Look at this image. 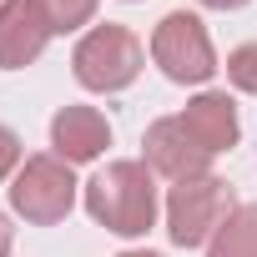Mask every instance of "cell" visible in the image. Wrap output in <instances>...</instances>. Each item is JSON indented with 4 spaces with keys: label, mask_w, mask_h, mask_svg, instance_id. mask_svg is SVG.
Returning a JSON list of instances; mask_svg holds the SVG:
<instances>
[{
    "label": "cell",
    "mask_w": 257,
    "mask_h": 257,
    "mask_svg": "<svg viewBox=\"0 0 257 257\" xmlns=\"http://www.w3.org/2000/svg\"><path fill=\"white\" fill-rule=\"evenodd\" d=\"M86 212L116 237H147L157 227V172L147 162H111L86 182Z\"/></svg>",
    "instance_id": "6da1fadb"
},
{
    "label": "cell",
    "mask_w": 257,
    "mask_h": 257,
    "mask_svg": "<svg viewBox=\"0 0 257 257\" xmlns=\"http://www.w3.org/2000/svg\"><path fill=\"white\" fill-rule=\"evenodd\" d=\"M142 66H147V56H142V41L126 31V26H91L81 41H76V51H71V71H76V81L86 86V91H101V96H111V91H126L137 76H142Z\"/></svg>",
    "instance_id": "7a4b0ae2"
},
{
    "label": "cell",
    "mask_w": 257,
    "mask_h": 257,
    "mask_svg": "<svg viewBox=\"0 0 257 257\" xmlns=\"http://www.w3.org/2000/svg\"><path fill=\"white\" fill-rule=\"evenodd\" d=\"M237 212L232 202V187L222 177H187V182H172L167 192V237L172 247H202L217 237V227Z\"/></svg>",
    "instance_id": "3957f363"
},
{
    "label": "cell",
    "mask_w": 257,
    "mask_h": 257,
    "mask_svg": "<svg viewBox=\"0 0 257 257\" xmlns=\"http://www.w3.org/2000/svg\"><path fill=\"white\" fill-rule=\"evenodd\" d=\"M6 192H11V212L36 227H56L76 207V177H71V162L61 157H26Z\"/></svg>",
    "instance_id": "277c9868"
},
{
    "label": "cell",
    "mask_w": 257,
    "mask_h": 257,
    "mask_svg": "<svg viewBox=\"0 0 257 257\" xmlns=\"http://www.w3.org/2000/svg\"><path fill=\"white\" fill-rule=\"evenodd\" d=\"M152 61L177 86H202V81L217 76L212 36H207V26L192 11H172V16L157 21V31H152Z\"/></svg>",
    "instance_id": "5b68a950"
},
{
    "label": "cell",
    "mask_w": 257,
    "mask_h": 257,
    "mask_svg": "<svg viewBox=\"0 0 257 257\" xmlns=\"http://www.w3.org/2000/svg\"><path fill=\"white\" fill-rule=\"evenodd\" d=\"M142 162L167 177V182H187V177H207L212 167V152H202L192 142V132L182 126V116H162L147 126V137H142Z\"/></svg>",
    "instance_id": "8992f818"
},
{
    "label": "cell",
    "mask_w": 257,
    "mask_h": 257,
    "mask_svg": "<svg viewBox=\"0 0 257 257\" xmlns=\"http://www.w3.org/2000/svg\"><path fill=\"white\" fill-rule=\"evenodd\" d=\"M51 147L61 162L81 167V162H96L106 147H111V126L96 106H61L51 116Z\"/></svg>",
    "instance_id": "52a82bcc"
},
{
    "label": "cell",
    "mask_w": 257,
    "mask_h": 257,
    "mask_svg": "<svg viewBox=\"0 0 257 257\" xmlns=\"http://www.w3.org/2000/svg\"><path fill=\"white\" fill-rule=\"evenodd\" d=\"M46 46H51V26L41 21L36 0H6L0 6V71H21L41 61Z\"/></svg>",
    "instance_id": "ba28073f"
},
{
    "label": "cell",
    "mask_w": 257,
    "mask_h": 257,
    "mask_svg": "<svg viewBox=\"0 0 257 257\" xmlns=\"http://www.w3.org/2000/svg\"><path fill=\"white\" fill-rule=\"evenodd\" d=\"M182 126L192 132V142H197L202 152H212V157H222V152L237 147V106H232L227 91H202V96H192L187 111H182Z\"/></svg>",
    "instance_id": "9c48e42d"
},
{
    "label": "cell",
    "mask_w": 257,
    "mask_h": 257,
    "mask_svg": "<svg viewBox=\"0 0 257 257\" xmlns=\"http://www.w3.org/2000/svg\"><path fill=\"white\" fill-rule=\"evenodd\" d=\"M207 257H257V202H242L217 237L207 242Z\"/></svg>",
    "instance_id": "30bf717a"
},
{
    "label": "cell",
    "mask_w": 257,
    "mask_h": 257,
    "mask_svg": "<svg viewBox=\"0 0 257 257\" xmlns=\"http://www.w3.org/2000/svg\"><path fill=\"white\" fill-rule=\"evenodd\" d=\"M36 11H41V21L51 26V36H71V31L91 26L96 0H36Z\"/></svg>",
    "instance_id": "8fae6325"
},
{
    "label": "cell",
    "mask_w": 257,
    "mask_h": 257,
    "mask_svg": "<svg viewBox=\"0 0 257 257\" xmlns=\"http://www.w3.org/2000/svg\"><path fill=\"white\" fill-rule=\"evenodd\" d=\"M227 81H232L237 91L257 96V41H247V46H237V51L227 56Z\"/></svg>",
    "instance_id": "7c38bea8"
},
{
    "label": "cell",
    "mask_w": 257,
    "mask_h": 257,
    "mask_svg": "<svg viewBox=\"0 0 257 257\" xmlns=\"http://www.w3.org/2000/svg\"><path fill=\"white\" fill-rule=\"evenodd\" d=\"M21 137L11 132V126H0V182H11L16 172H21Z\"/></svg>",
    "instance_id": "4fadbf2b"
},
{
    "label": "cell",
    "mask_w": 257,
    "mask_h": 257,
    "mask_svg": "<svg viewBox=\"0 0 257 257\" xmlns=\"http://www.w3.org/2000/svg\"><path fill=\"white\" fill-rule=\"evenodd\" d=\"M11 242H16V232H11L6 217H0V257H11Z\"/></svg>",
    "instance_id": "5bb4252c"
},
{
    "label": "cell",
    "mask_w": 257,
    "mask_h": 257,
    "mask_svg": "<svg viewBox=\"0 0 257 257\" xmlns=\"http://www.w3.org/2000/svg\"><path fill=\"white\" fill-rule=\"evenodd\" d=\"M202 6H207V11H242L247 0H202Z\"/></svg>",
    "instance_id": "9a60e30c"
},
{
    "label": "cell",
    "mask_w": 257,
    "mask_h": 257,
    "mask_svg": "<svg viewBox=\"0 0 257 257\" xmlns=\"http://www.w3.org/2000/svg\"><path fill=\"white\" fill-rule=\"evenodd\" d=\"M116 257H162V252H116Z\"/></svg>",
    "instance_id": "2e32d148"
}]
</instances>
